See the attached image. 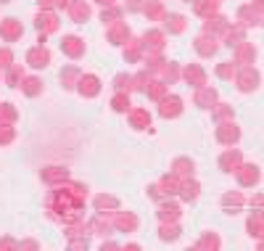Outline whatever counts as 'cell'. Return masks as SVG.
<instances>
[{
	"label": "cell",
	"instance_id": "1",
	"mask_svg": "<svg viewBox=\"0 0 264 251\" xmlns=\"http://www.w3.org/2000/svg\"><path fill=\"white\" fill-rule=\"evenodd\" d=\"M259 82V74L254 72V66H240V74H238V87L248 93V90H254Z\"/></svg>",
	"mask_w": 264,
	"mask_h": 251
},
{
	"label": "cell",
	"instance_id": "2",
	"mask_svg": "<svg viewBox=\"0 0 264 251\" xmlns=\"http://www.w3.org/2000/svg\"><path fill=\"white\" fill-rule=\"evenodd\" d=\"M21 35H24V29H21V24H19L16 19H6L3 24H0V37H3L6 42H14Z\"/></svg>",
	"mask_w": 264,
	"mask_h": 251
},
{
	"label": "cell",
	"instance_id": "3",
	"mask_svg": "<svg viewBox=\"0 0 264 251\" xmlns=\"http://www.w3.org/2000/svg\"><path fill=\"white\" fill-rule=\"evenodd\" d=\"M27 64L34 66V69H45V66L50 64V53L45 51L42 45H37V48H32V51L27 53Z\"/></svg>",
	"mask_w": 264,
	"mask_h": 251
},
{
	"label": "cell",
	"instance_id": "4",
	"mask_svg": "<svg viewBox=\"0 0 264 251\" xmlns=\"http://www.w3.org/2000/svg\"><path fill=\"white\" fill-rule=\"evenodd\" d=\"M79 93L87 95V98H95L100 93V79L95 74H85V77H79Z\"/></svg>",
	"mask_w": 264,
	"mask_h": 251
},
{
	"label": "cell",
	"instance_id": "5",
	"mask_svg": "<svg viewBox=\"0 0 264 251\" xmlns=\"http://www.w3.org/2000/svg\"><path fill=\"white\" fill-rule=\"evenodd\" d=\"M180 111H182V101L177 95H164L162 98V109H159L162 117H177Z\"/></svg>",
	"mask_w": 264,
	"mask_h": 251
},
{
	"label": "cell",
	"instance_id": "6",
	"mask_svg": "<svg viewBox=\"0 0 264 251\" xmlns=\"http://www.w3.org/2000/svg\"><path fill=\"white\" fill-rule=\"evenodd\" d=\"M217 138H220V143H227V145H233V143L240 138V130L235 127V124H222V127L217 130Z\"/></svg>",
	"mask_w": 264,
	"mask_h": 251
},
{
	"label": "cell",
	"instance_id": "7",
	"mask_svg": "<svg viewBox=\"0 0 264 251\" xmlns=\"http://www.w3.org/2000/svg\"><path fill=\"white\" fill-rule=\"evenodd\" d=\"M61 48H64L66 56H72V59H79V56L85 53V42L79 40V37H66Z\"/></svg>",
	"mask_w": 264,
	"mask_h": 251
},
{
	"label": "cell",
	"instance_id": "8",
	"mask_svg": "<svg viewBox=\"0 0 264 251\" xmlns=\"http://www.w3.org/2000/svg\"><path fill=\"white\" fill-rule=\"evenodd\" d=\"M238 172V180H240V185H254V182L259 180V167H238L235 169Z\"/></svg>",
	"mask_w": 264,
	"mask_h": 251
},
{
	"label": "cell",
	"instance_id": "9",
	"mask_svg": "<svg viewBox=\"0 0 264 251\" xmlns=\"http://www.w3.org/2000/svg\"><path fill=\"white\" fill-rule=\"evenodd\" d=\"M159 220L162 222H177L180 220V207L177 204H162V207H159Z\"/></svg>",
	"mask_w": 264,
	"mask_h": 251
},
{
	"label": "cell",
	"instance_id": "10",
	"mask_svg": "<svg viewBox=\"0 0 264 251\" xmlns=\"http://www.w3.org/2000/svg\"><path fill=\"white\" fill-rule=\"evenodd\" d=\"M172 175H175L177 180H180V177H182V180L190 177V175H193V162H190V159H177V162L172 164Z\"/></svg>",
	"mask_w": 264,
	"mask_h": 251
},
{
	"label": "cell",
	"instance_id": "11",
	"mask_svg": "<svg viewBox=\"0 0 264 251\" xmlns=\"http://www.w3.org/2000/svg\"><path fill=\"white\" fill-rule=\"evenodd\" d=\"M127 37H130V29H127V24H114L111 29H109V40L114 42V45H122V42H127Z\"/></svg>",
	"mask_w": 264,
	"mask_h": 251
},
{
	"label": "cell",
	"instance_id": "12",
	"mask_svg": "<svg viewBox=\"0 0 264 251\" xmlns=\"http://www.w3.org/2000/svg\"><path fill=\"white\" fill-rule=\"evenodd\" d=\"M130 122H132L135 130H145V127H151V114L143 111V109H135L130 114Z\"/></svg>",
	"mask_w": 264,
	"mask_h": 251
},
{
	"label": "cell",
	"instance_id": "13",
	"mask_svg": "<svg viewBox=\"0 0 264 251\" xmlns=\"http://www.w3.org/2000/svg\"><path fill=\"white\" fill-rule=\"evenodd\" d=\"M238 164H240V154L238 151H225L222 159H220V167L225 169V172H235Z\"/></svg>",
	"mask_w": 264,
	"mask_h": 251
},
{
	"label": "cell",
	"instance_id": "14",
	"mask_svg": "<svg viewBox=\"0 0 264 251\" xmlns=\"http://www.w3.org/2000/svg\"><path fill=\"white\" fill-rule=\"evenodd\" d=\"M180 193H182V198H185V201H196L198 198V182L185 177L180 182Z\"/></svg>",
	"mask_w": 264,
	"mask_h": 251
},
{
	"label": "cell",
	"instance_id": "15",
	"mask_svg": "<svg viewBox=\"0 0 264 251\" xmlns=\"http://www.w3.org/2000/svg\"><path fill=\"white\" fill-rule=\"evenodd\" d=\"M214 98H217V90H214V87H203V85H201V87H198V93H196V104L206 109V106H212V104H214Z\"/></svg>",
	"mask_w": 264,
	"mask_h": 251
},
{
	"label": "cell",
	"instance_id": "16",
	"mask_svg": "<svg viewBox=\"0 0 264 251\" xmlns=\"http://www.w3.org/2000/svg\"><path fill=\"white\" fill-rule=\"evenodd\" d=\"M196 51H198L201 56H212V53L217 51V42H214V37H212V40L206 37V35H203V37H198V40H196Z\"/></svg>",
	"mask_w": 264,
	"mask_h": 251
},
{
	"label": "cell",
	"instance_id": "17",
	"mask_svg": "<svg viewBox=\"0 0 264 251\" xmlns=\"http://www.w3.org/2000/svg\"><path fill=\"white\" fill-rule=\"evenodd\" d=\"M185 77H188V82L196 85V87H201L203 79H206V74H203L201 66H190V69H185Z\"/></svg>",
	"mask_w": 264,
	"mask_h": 251
},
{
	"label": "cell",
	"instance_id": "18",
	"mask_svg": "<svg viewBox=\"0 0 264 251\" xmlns=\"http://www.w3.org/2000/svg\"><path fill=\"white\" fill-rule=\"evenodd\" d=\"M69 14H72L74 21H85L90 16V8L85 3H72V8H69Z\"/></svg>",
	"mask_w": 264,
	"mask_h": 251
},
{
	"label": "cell",
	"instance_id": "19",
	"mask_svg": "<svg viewBox=\"0 0 264 251\" xmlns=\"http://www.w3.org/2000/svg\"><path fill=\"white\" fill-rule=\"evenodd\" d=\"M159 235H162V241H177V238H180V227L175 225V222H172V225H162V233H159Z\"/></svg>",
	"mask_w": 264,
	"mask_h": 251
},
{
	"label": "cell",
	"instance_id": "20",
	"mask_svg": "<svg viewBox=\"0 0 264 251\" xmlns=\"http://www.w3.org/2000/svg\"><path fill=\"white\" fill-rule=\"evenodd\" d=\"M95 209L103 212V209H119V201L114 196H98L95 198Z\"/></svg>",
	"mask_w": 264,
	"mask_h": 251
},
{
	"label": "cell",
	"instance_id": "21",
	"mask_svg": "<svg viewBox=\"0 0 264 251\" xmlns=\"http://www.w3.org/2000/svg\"><path fill=\"white\" fill-rule=\"evenodd\" d=\"M117 225L122 227V230H135V227H137V217L135 214H119L117 217Z\"/></svg>",
	"mask_w": 264,
	"mask_h": 251
},
{
	"label": "cell",
	"instance_id": "22",
	"mask_svg": "<svg viewBox=\"0 0 264 251\" xmlns=\"http://www.w3.org/2000/svg\"><path fill=\"white\" fill-rule=\"evenodd\" d=\"M248 59H256V51L251 48V45H238V64L248 66V64H246Z\"/></svg>",
	"mask_w": 264,
	"mask_h": 251
},
{
	"label": "cell",
	"instance_id": "23",
	"mask_svg": "<svg viewBox=\"0 0 264 251\" xmlns=\"http://www.w3.org/2000/svg\"><path fill=\"white\" fill-rule=\"evenodd\" d=\"M42 177L48 180V182H56V180H66V169H61V167H48L42 172Z\"/></svg>",
	"mask_w": 264,
	"mask_h": 251
},
{
	"label": "cell",
	"instance_id": "24",
	"mask_svg": "<svg viewBox=\"0 0 264 251\" xmlns=\"http://www.w3.org/2000/svg\"><path fill=\"white\" fill-rule=\"evenodd\" d=\"M37 27H40V29L45 27V32H53L59 24H56V16H53V14H40V16H37Z\"/></svg>",
	"mask_w": 264,
	"mask_h": 251
},
{
	"label": "cell",
	"instance_id": "25",
	"mask_svg": "<svg viewBox=\"0 0 264 251\" xmlns=\"http://www.w3.org/2000/svg\"><path fill=\"white\" fill-rule=\"evenodd\" d=\"M222 207H233L235 212L243 207V196H240V193H227V196L222 198Z\"/></svg>",
	"mask_w": 264,
	"mask_h": 251
},
{
	"label": "cell",
	"instance_id": "26",
	"mask_svg": "<svg viewBox=\"0 0 264 251\" xmlns=\"http://www.w3.org/2000/svg\"><path fill=\"white\" fill-rule=\"evenodd\" d=\"M111 106H114V111H127V109H130V98H127V93H119V95H114Z\"/></svg>",
	"mask_w": 264,
	"mask_h": 251
},
{
	"label": "cell",
	"instance_id": "27",
	"mask_svg": "<svg viewBox=\"0 0 264 251\" xmlns=\"http://www.w3.org/2000/svg\"><path fill=\"white\" fill-rule=\"evenodd\" d=\"M40 90H42V82H40L37 77H29L27 82H24V93H27V95H37Z\"/></svg>",
	"mask_w": 264,
	"mask_h": 251
},
{
	"label": "cell",
	"instance_id": "28",
	"mask_svg": "<svg viewBox=\"0 0 264 251\" xmlns=\"http://www.w3.org/2000/svg\"><path fill=\"white\" fill-rule=\"evenodd\" d=\"M167 29H169V32H182V29H185V19L177 16V14L169 16V19H167Z\"/></svg>",
	"mask_w": 264,
	"mask_h": 251
},
{
	"label": "cell",
	"instance_id": "29",
	"mask_svg": "<svg viewBox=\"0 0 264 251\" xmlns=\"http://www.w3.org/2000/svg\"><path fill=\"white\" fill-rule=\"evenodd\" d=\"M74 77H79V69H77V66H69V69L61 72V82H66V87H72Z\"/></svg>",
	"mask_w": 264,
	"mask_h": 251
},
{
	"label": "cell",
	"instance_id": "30",
	"mask_svg": "<svg viewBox=\"0 0 264 251\" xmlns=\"http://www.w3.org/2000/svg\"><path fill=\"white\" fill-rule=\"evenodd\" d=\"M14 140V127H8V124H0V145H6Z\"/></svg>",
	"mask_w": 264,
	"mask_h": 251
},
{
	"label": "cell",
	"instance_id": "31",
	"mask_svg": "<svg viewBox=\"0 0 264 251\" xmlns=\"http://www.w3.org/2000/svg\"><path fill=\"white\" fill-rule=\"evenodd\" d=\"M248 230H251V235H261V233H259V230H261V214H259V212L248 220Z\"/></svg>",
	"mask_w": 264,
	"mask_h": 251
},
{
	"label": "cell",
	"instance_id": "32",
	"mask_svg": "<svg viewBox=\"0 0 264 251\" xmlns=\"http://www.w3.org/2000/svg\"><path fill=\"white\" fill-rule=\"evenodd\" d=\"M19 77H21V66H11V72H8V85L11 87H16V82H19Z\"/></svg>",
	"mask_w": 264,
	"mask_h": 251
},
{
	"label": "cell",
	"instance_id": "33",
	"mask_svg": "<svg viewBox=\"0 0 264 251\" xmlns=\"http://www.w3.org/2000/svg\"><path fill=\"white\" fill-rule=\"evenodd\" d=\"M119 19H122V11H119V8L103 11V21H119Z\"/></svg>",
	"mask_w": 264,
	"mask_h": 251
},
{
	"label": "cell",
	"instance_id": "34",
	"mask_svg": "<svg viewBox=\"0 0 264 251\" xmlns=\"http://www.w3.org/2000/svg\"><path fill=\"white\" fill-rule=\"evenodd\" d=\"M130 82H132V79H130L127 74H119L117 79H114V85H117V90H124V87H130Z\"/></svg>",
	"mask_w": 264,
	"mask_h": 251
},
{
	"label": "cell",
	"instance_id": "35",
	"mask_svg": "<svg viewBox=\"0 0 264 251\" xmlns=\"http://www.w3.org/2000/svg\"><path fill=\"white\" fill-rule=\"evenodd\" d=\"M201 246H212V248H217V246H220V238H217V235H206L203 241H198V248H201Z\"/></svg>",
	"mask_w": 264,
	"mask_h": 251
},
{
	"label": "cell",
	"instance_id": "36",
	"mask_svg": "<svg viewBox=\"0 0 264 251\" xmlns=\"http://www.w3.org/2000/svg\"><path fill=\"white\" fill-rule=\"evenodd\" d=\"M233 72H235L233 64H225V66H220V69H217V74H220V77H233Z\"/></svg>",
	"mask_w": 264,
	"mask_h": 251
},
{
	"label": "cell",
	"instance_id": "37",
	"mask_svg": "<svg viewBox=\"0 0 264 251\" xmlns=\"http://www.w3.org/2000/svg\"><path fill=\"white\" fill-rule=\"evenodd\" d=\"M11 61H14L11 51H0V66H11Z\"/></svg>",
	"mask_w": 264,
	"mask_h": 251
},
{
	"label": "cell",
	"instance_id": "38",
	"mask_svg": "<svg viewBox=\"0 0 264 251\" xmlns=\"http://www.w3.org/2000/svg\"><path fill=\"white\" fill-rule=\"evenodd\" d=\"M214 117H217V119H225V117H230V109H227L225 104H220V109L214 111Z\"/></svg>",
	"mask_w": 264,
	"mask_h": 251
},
{
	"label": "cell",
	"instance_id": "39",
	"mask_svg": "<svg viewBox=\"0 0 264 251\" xmlns=\"http://www.w3.org/2000/svg\"><path fill=\"white\" fill-rule=\"evenodd\" d=\"M127 8H130V11H140V8H143V0H130Z\"/></svg>",
	"mask_w": 264,
	"mask_h": 251
},
{
	"label": "cell",
	"instance_id": "40",
	"mask_svg": "<svg viewBox=\"0 0 264 251\" xmlns=\"http://www.w3.org/2000/svg\"><path fill=\"white\" fill-rule=\"evenodd\" d=\"M19 243H14V241H8V238H3V241H0V248H16Z\"/></svg>",
	"mask_w": 264,
	"mask_h": 251
},
{
	"label": "cell",
	"instance_id": "41",
	"mask_svg": "<svg viewBox=\"0 0 264 251\" xmlns=\"http://www.w3.org/2000/svg\"><path fill=\"white\" fill-rule=\"evenodd\" d=\"M72 248H87V241H72Z\"/></svg>",
	"mask_w": 264,
	"mask_h": 251
},
{
	"label": "cell",
	"instance_id": "42",
	"mask_svg": "<svg viewBox=\"0 0 264 251\" xmlns=\"http://www.w3.org/2000/svg\"><path fill=\"white\" fill-rule=\"evenodd\" d=\"M98 3H103V6H111V3H114V0H98Z\"/></svg>",
	"mask_w": 264,
	"mask_h": 251
},
{
	"label": "cell",
	"instance_id": "43",
	"mask_svg": "<svg viewBox=\"0 0 264 251\" xmlns=\"http://www.w3.org/2000/svg\"><path fill=\"white\" fill-rule=\"evenodd\" d=\"M0 3H8V0H0Z\"/></svg>",
	"mask_w": 264,
	"mask_h": 251
},
{
	"label": "cell",
	"instance_id": "44",
	"mask_svg": "<svg viewBox=\"0 0 264 251\" xmlns=\"http://www.w3.org/2000/svg\"><path fill=\"white\" fill-rule=\"evenodd\" d=\"M214 3H217V0H214Z\"/></svg>",
	"mask_w": 264,
	"mask_h": 251
}]
</instances>
